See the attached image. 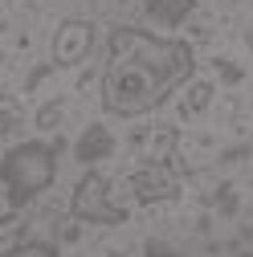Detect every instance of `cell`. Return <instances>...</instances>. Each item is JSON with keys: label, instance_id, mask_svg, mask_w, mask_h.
Masks as SVG:
<instances>
[{"label": "cell", "instance_id": "30bf717a", "mask_svg": "<svg viewBox=\"0 0 253 257\" xmlns=\"http://www.w3.org/2000/svg\"><path fill=\"white\" fill-rule=\"evenodd\" d=\"M53 118H57V102H53V106H45V110H41V118H37V122H41V126H53Z\"/></svg>", "mask_w": 253, "mask_h": 257}, {"label": "cell", "instance_id": "52a82bcc", "mask_svg": "<svg viewBox=\"0 0 253 257\" xmlns=\"http://www.w3.org/2000/svg\"><path fill=\"white\" fill-rule=\"evenodd\" d=\"M5 253H9V257H57L61 249H57L53 241H33V237H25V241L9 245Z\"/></svg>", "mask_w": 253, "mask_h": 257}, {"label": "cell", "instance_id": "277c9868", "mask_svg": "<svg viewBox=\"0 0 253 257\" xmlns=\"http://www.w3.org/2000/svg\"><path fill=\"white\" fill-rule=\"evenodd\" d=\"M131 192L143 204H160V200H176L180 196V180L172 176L168 159H147V164L131 176Z\"/></svg>", "mask_w": 253, "mask_h": 257}, {"label": "cell", "instance_id": "ba28073f", "mask_svg": "<svg viewBox=\"0 0 253 257\" xmlns=\"http://www.w3.org/2000/svg\"><path fill=\"white\" fill-rule=\"evenodd\" d=\"M21 122H25V110L17 98H9V94H0V135H13L21 131Z\"/></svg>", "mask_w": 253, "mask_h": 257}, {"label": "cell", "instance_id": "8992f818", "mask_svg": "<svg viewBox=\"0 0 253 257\" xmlns=\"http://www.w3.org/2000/svg\"><path fill=\"white\" fill-rule=\"evenodd\" d=\"M192 5H196V0H143L147 17L160 29H180L188 21V13H192Z\"/></svg>", "mask_w": 253, "mask_h": 257}, {"label": "cell", "instance_id": "6da1fadb", "mask_svg": "<svg viewBox=\"0 0 253 257\" xmlns=\"http://www.w3.org/2000/svg\"><path fill=\"white\" fill-rule=\"evenodd\" d=\"M196 53L180 37H160L139 25H118L106 37V66L98 82L102 110L114 118H143L192 82Z\"/></svg>", "mask_w": 253, "mask_h": 257}, {"label": "cell", "instance_id": "9c48e42d", "mask_svg": "<svg viewBox=\"0 0 253 257\" xmlns=\"http://www.w3.org/2000/svg\"><path fill=\"white\" fill-rule=\"evenodd\" d=\"M90 151H98V155H106V151H110V139H106V131H102V126H90V131H86L82 159H90Z\"/></svg>", "mask_w": 253, "mask_h": 257}, {"label": "cell", "instance_id": "5b68a950", "mask_svg": "<svg viewBox=\"0 0 253 257\" xmlns=\"http://www.w3.org/2000/svg\"><path fill=\"white\" fill-rule=\"evenodd\" d=\"M90 37H94V25L90 21H61L57 37H53V61L57 66H74L90 53Z\"/></svg>", "mask_w": 253, "mask_h": 257}, {"label": "cell", "instance_id": "7a4b0ae2", "mask_svg": "<svg viewBox=\"0 0 253 257\" xmlns=\"http://www.w3.org/2000/svg\"><path fill=\"white\" fill-rule=\"evenodd\" d=\"M57 155H61V143L53 139H25L0 155V184H5L9 208H25L53 184Z\"/></svg>", "mask_w": 253, "mask_h": 257}, {"label": "cell", "instance_id": "3957f363", "mask_svg": "<svg viewBox=\"0 0 253 257\" xmlns=\"http://www.w3.org/2000/svg\"><path fill=\"white\" fill-rule=\"evenodd\" d=\"M70 212L86 224H122L126 220V208L110 200V180L102 172H86L74 188V200H70Z\"/></svg>", "mask_w": 253, "mask_h": 257}]
</instances>
